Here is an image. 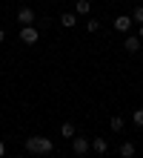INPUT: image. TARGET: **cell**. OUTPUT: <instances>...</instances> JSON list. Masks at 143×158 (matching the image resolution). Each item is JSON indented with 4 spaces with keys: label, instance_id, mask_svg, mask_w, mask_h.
Wrapping results in <instances>:
<instances>
[{
    "label": "cell",
    "instance_id": "1",
    "mask_svg": "<svg viewBox=\"0 0 143 158\" xmlns=\"http://www.w3.org/2000/svg\"><path fill=\"white\" fill-rule=\"evenodd\" d=\"M26 150L32 155H52L54 141L52 138H43V135H34V138H26Z\"/></svg>",
    "mask_w": 143,
    "mask_h": 158
},
{
    "label": "cell",
    "instance_id": "2",
    "mask_svg": "<svg viewBox=\"0 0 143 158\" xmlns=\"http://www.w3.org/2000/svg\"><path fill=\"white\" fill-rule=\"evenodd\" d=\"M89 150H92V141H89V138H77V135L72 138V152L77 155V158H83Z\"/></svg>",
    "mask_w": 143,
    "mask_h": 158
},
{
    "label": "cell",
    "instance_id": "3",
    "mask_svg": "<svg viewBox=\"0 0 143 158\" xmlns=\"http://www.w3.org/2000/svg\"><path fill=\"white\" fill-rule=\"evenodd\" d=\"M20 40L29 43V46H34L37 40H40V32H37L34 26H23V29H20Z\"/></svg>",
    "mask_w": 143,
    "mask_h": 158
},
{
    "label": "cell",
    "instance_id": "4",
    "mask_svg": "<svg viewBox=\"0 0 143 158\" xmlns=\"http://www.w3.org/2000/svg\"><path fill=\"white\" fill-rule=\"evenodd\" d=\"M132 23H135V20H132V15H117L112 26H114L117 32H129V29H132Z\"/></svg>",
    "mask_w": 143,
    "mask_h": 158
},
{
    "label": "cell",
    "instance_id": "5",
    "mask_svg": "<svg viewBox=\"0 0 143 158\" xmlns=\"http://www.w3.org/2000/svg\"><path fill=\"white\" fill-rule=\"evenodd\" d=\"M17 23L32 26V23H34V12H32L29 6H20V9H17Z\"/></svg>",
    "mask_w": 143,
    "mask_h": 158
},
{
    "label": "cell",
    "instance_id": "6",
    "mask_svg": "<svg viewBox=\"0 0 143 158\" xmlns=\"http://www.w3.org/2000/svg\"><path fill=\"white\" fill-rule=\"evenodd\" d=\"M140 43H143V40L137 38V35H129V38H126V40H123V49H126L129 55H135V52L140 49Z\"/></svg>",
    "mask_w": 143,
    "mask_h": 158
},
{
    "label": "cell",
    "instance_id": "7",
    "mask_svg": "<svg viewBox=\"0 0 143 158\" xmlns=\"http://www.w3.org/2000/svg\"><path fill=\"white\" fill-rule=\"evenodd\" d=\"M92 150L97 152V155H106L109 152V141H106V138H94V141H92Z\"/></svg>",
    "mask_w": 143,
    "mask_h": 158
},
{
    "label": "cell",
    "instance_id": "8",
    "mask_svg": "<svg viewBox=\"0 0 143 158\" xmlns=\"http://www.w3.org/2000/svg\"><path fill=\"white\" fill-rule=\"evenodd\" d=\"M74 23H77V17H74L72 12H63V15H60V26H63V29H72Z\"/></svg>",
    "mask_w": 143,
    "mask_h": 158
},
{
    "label": "cell",
    "instance_id": "9",
    "mask_svg": "<svg viewBox=\"0 0 143 158\" xmlns=\"http://www.w3.org/2000/svg\"><path fill=\"white\" fill-rule=\"evenodd\" d=\"M120 158H135V144H132V141L120 144Z\"/></svg>",
    "mask_w": 143,
    "mask_h": 158
},
{
    "label": "cell",
    "instance_id": "10",
    "mask_svg": "<svg viewBox=\"0 0 143 158\" xmlns=\"http://www.w3.org/2000/svg\"><path fill=\"white\" fill-rule=\"evenodd\" d=\"M109 127H112V132H123V127H126V121H123L120 115H112V121H109Z\"/></svg>",
    "mask_w": 143,
    "mask_h": 158
},
{
    "label": "cell",
    "instance_id": "11",
    "mask_svg": "<svg viewBox=\"0 0 143 158\" xmlns=\"http://www.w3.org/2000/svg\"><path fill=\"white\" fill-rule=\"evenodd\" d=\"M74 12H77V15H89L92 3H89V0H77V3H74Z\"/></svg>",
    "mask_w": 143,
    "mask_h": 158
},
{
    "label": "cell",
    "instance_id": "12",
    "mask_svg": "<svg viewBox=\"0 0 143 158\" xmlns=\"http://www.w3.org/2000/svg\"><path fill=\"white\" fill-rule=\"evenodd\" d=\"M60 135H63V138H74V135H77V132H74V124H72V121H66V124L60 127Z\"/></svg>",
    "mask_w": 143,
    "mask_h": 158
},
{
    "label": "cell",
    "instance_id": "13",
    "mask_svg": "<svg viewBox=\"0 0 143 158\" xmlns=\"http://www.w3.org/2000/svg\"><path fill=\"white\" fill-rule=\"evenodd\" d=\"M132 20H135V23H143V6H135V12H132Z\"/></svg>",
    "mask_w": 143,
    "mask_h": 158
},
{
    "label": "cell",
    "instance_id": "14",
    "mask_svg": "<svg viewBox=\"0 0 143 158\" xmlns=\"http://www.w3.org/2000/svg\"><path fill=\"white\" fill-rule=\"evenodd\" d=\"M132 121H135V127H143V109H135V112H132Z\"/></svg>",
    "mask_w": 143,
    "mask_h": 158
},
{
    "label": "cell",
    "instance_id": "15",
    "mask_svg": "<svg viewBox=\"0 0 143 158\" xmlns=\"http://www.w3.org/2000/svg\"><path fill=\"white\" fill-rule=\"evenodd\" d=\"M97 29H100L97 20H89V23H86V32H97Z\"/></svg>",
    "mask_w": 143,
    "mask_h": 158
},
{
    "label": "cell",
    "instance_id": "16",
    "mask_svg": "<svg viewBox=\"0 0 143 158\" xmlns=\"http://www.w3.org/2000/svg\"><path fill=\"white\" fill-rule=\"evenodd\" d=\"M3 155H6V141L0 138V158H3Z\"/></svg>",
    "mask_w": 143,
    "mask_h": 158
},
{
    "label": "cell",
    "instance_id": "17",
    "mask_svg": "<svg viewBox=\"0 0 143 158\" xmlns=\"http://www.w3.org/2000/svg\"><path fill=\"white\" fill-rule=\"evenodd\" d=\"M137 38H140V40H143V23H140V29H137Z\"/></svg>",
    "mask_w": 143,
    "mask_h": 158
},
{
    "label": "cell",
    "instance_id": "18",
    "mask_svg": "<svg viewBox=\"0 0 143 158\" xmlns=\"http://www.w3.org/2000/svg\"><path fill=\"white\" fill-rule=\"evenodd\" d=\"M3 40H6V32H3V29H0V43H3Z\"/></svg>",
    "mask_w": 143,
    "mask_h": 158
}]
</instances>
